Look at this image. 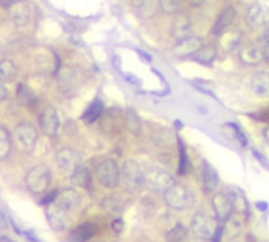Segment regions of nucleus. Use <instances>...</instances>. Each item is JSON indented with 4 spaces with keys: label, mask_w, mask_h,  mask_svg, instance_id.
I'll return each instance as SVG.
<instances>
[{
    "label": "nucleus",
    "mask_w": 269,
    "mask_h": 242,
    "mask_svg": "<svg viewBox=\"0 0 269 242\" xmlns=\"http://www.w3.org/2000/svg\"><path fill=\"white\" fill-rule=\"evenodd\" d=\"M252 153L255 154V157L258 159V162L261 164V165H264L266 168H269V164H267V160H266V157L260 153V151H257V150H252Z\"/></svg>",
    "instance_id": "42"
},
{
    "label": "nucleus",
    "mask_w": 269,
    "mask_h": 242,
    "mask_svg": "<svg viewBox=\"0 0 269 242\" xmlns=\"http://www.w3.org/2000/svg\"><path fill=\"white\" fill-rule=\"evenodd\" d=\"M134 10L142 21H148L157 13V10H161L159 0H136Z\"/></svg>",
    "instance_id": "21"
},
{
    "label": "nucleus",
    "mask_w": 269,
    "mask_h": 242,
    "mask_svg": "<svg viewBox=\"0 0 269 242\" xmlns=\"http://www.w3.org/2000/svg\"><path fill=\"white\" fill-rule=\"evenodd\" d=\"M123 228H124V222H123L121 219H115V220L112 222V230H114L115 233H121Z\"/></svg>",
    "instance_id": "40"
},
{
    "label": "nucleus",
    "mask_w": 269,
    "mask_h": 242,
    "mask_svg": "<svg viewBox=\"0 0 269 242\" xmlns=\"http://www.w3.org/2000/svg\"><path fill=\"white\" fill-rule=\"evenodd\" d=\"M230 127H233L234 129V134H236V139L240 140V143H241V147H249V142H247V137L244 135V132H243V129L238 126V124H234V123H230L228 124Z\"/></svg>",
    "instance_id": "37"
},
{
    "label": "nucleus",
    "mask_w": 269,
    "mask_h": 242,
    "mask_svg": "<svg viewBox=\"0 0 269 242\" xmlns=\"http://www.w3.org/2000/svg\"><path fill=\"white\" fill-rule=\"evenodd\" d=\"M231 242H241V240H231Z\"/></svg>",
    "instance_id": "52"
},
{
    "label": "nucleus",
    "mask_w": 269,
    "mask_h": 242,
    "mask_svg": "<svg viewBox=\"0 0 269 242\" xmlns=\"http://www.w3.org/2000/svg\"><path fill=\"white\" fill-rule=\"evenodd\" d=\"M18 2H21V0H2V5L8 10L11 5H14V4H18Z\"/></svg>",
    "instance_id": "48"
},
{
    "label": "nucleus",
    "mask_w": 269,
    "mask_h": 242,
    "mask_svg": "<svg viewBox=\"0 0 269 242\" xmlns=\"http://www.w3.org/2000/svg\"><path fill=\"white\" fill-rule=\"evenodd\" d=\"M230 197H231V203H233V209H234V211H238V213H246L247 211V200L243 195L241 190L231 189Z\"/></svg>",
    "instance_id": "31"
},
{
    "label": "nucleus",
    "mask_w": 269,
    "mask_h": 242,
    "mask_svg": "<svg viewBox=\"0 0 269 242\" xmlns=\"http://www.w3.org/2000/svg\"><path fill=\"white\" fill-rule=\"evenodd\" d=\"M164 200L175 211H184L186 208L192 204V192L184 184L175 183L164 192Z\"/></svg>",
    "instance_id": "2"
},
{
    "label": "nucleus",
    "mask_w": 269,
    "mask_h": 242,
    "mask_svg": "<svg viewBox=\"0 0 269 242\" xmlns=\"http://www.w3.org/2000/svg\"><path fill=\"white\" fill-rule=\"evenodd\" d=\"M103 206H104V209H107L109 213H121L123 211L121 201H118L115 197H106L103 200Z\"/></svg>",
    "instance_id": "36"
},
{
    "label": "nucleus",
    "mask_w": 269,
    "mask_h": 242,
    "mask_svg": "<svg viewBox=\"0 0 269 242\" xmlns=\"http://www.w3.org/2000/svg\"><path fill=\"white\" fill-rule=\"evenodd\" d=\"M18 76V68H16V64L5 58L0 63V94H2V99H7L10 96V91H8V85L13 82Z\"/></svg>",
    "instance_id": "15"
},
{
    "label": "nucleus",
    "mask_w": 269,
    "mask_h": 242,
    "mask_svg": "<svg viewBox=\"0 0 269 242\" xmlns=\"http://www.w3.org/2000/svg\"><path fill=\"white\" fill-rule=\"evenodd\" d=\"M201 47H203V40L200 37L191 35L189 38H184V40L175 43V46H173V54H175L178 58L194 57Z\"/></svg>",
    "instance_id": "11"
},
{
    "label": "nucleus",
    "mask_w": 269,
    "mask_h": 242,
    "mask_svg": "<svg viewBox=\"0 0 269 242\" xmlns=\"http://www.w3.org/2000/svg\"><path fill=\"white\" fill-rule=\"evenodd\" d=\"M250 88L258 98H267L269 96V73H257L250 79Z\"/></svg>",
    "instance_id": "22"
},
{
    "label": "nucleus",
    "mask_w": 269,
    "mask_h": 242,
    "mask_svg": "<svg viewBox=\"0 0 269 242\" xmlns=\"http://www.w3.org/2000/svg\"><path fill=\"white\" fill-rule=\"evenodd\" d=\"M222 234H224V223H220L217 230H216V234L213 237V242H220V239H222Z\"/></svg>",
    "instance_id": "43"
},
{
    "label": "nucleus",
    "mask_w": 269,
    "mask_h": 242,
    "mask_svg": "<svg viewBox=\"0 0 269 242\" xmlns=\"http://www.w3.org/2000/svg\"><path fill=\"white\" fill-rule=\"evenodd\" d=\"M96 231H98V227L94 223H91V222L84 223L71 233V240L73 242H87L88 239H91L94 234H96Z\"/></svg>",
    "instance_id": "24"
},
{
    "label": "nucleus",
    "mask_w": 269,
    "mask_h": 242,
    "mask_svg": "<svg viewBox=\"0 0 269 242\" xmlns=\"http://www.w3.org/2000/svg\"><path fill=\"white\" fill-rule=\"evenodd\" d=\"M55 162L60 170L73 173L77 167H81V156L73 148H61L55 154Z\"/></svg>",
    "instance_id": "14"
},
{
    "label": "nucleus",
    "mask_w": 269,
    "mask_h": 242,
    "mask_svg": "<svg viewBox=\"0 0 269 242\" xmlns=\"http://www.w3.org/2000/svg\"><path fill=\"white\" fill-rule=\"evenodd\" d=\"M126 126H128V129L132 134L136 135L140 134V118L132 109L126 110Z\"/></svg>",
    "instance_id": "32"
},
{
    "label": "nucleus",
    "mask_w": 269,
    "mask_h": 242,
    "mask_svg": "<svg viewBox=\"0 0 269 242\" xmlns=\"http://www.w3.org/2000/svg\"><path fill=\"white\" fill-rule=\"evenodd\" d=\"M123 77L128 80V82L131 84V85H140L142 84V80L139 79V77H136V76H132V74H123Z\"/></svg>",
    "instance_id": "41"
},
{
    "label": "nucleus",
    "mask_w": 269,
    "mask_h": 242,
    "mask_svg": "<svg viewBox=\"0 0 269 242\" xmlns=\"http://www.w3.org/2000/svg\"><path fill=\"white\" fill-rule=\"evenodd\" d=\"M172 184H175V180L173 176L161 168V167H150L145 171V187L153 190V192H165Z\"/></svg>",
    "instance_id": "4"
},
{
    "label": "nucleus",
    "mask_w": 269,
    "mask_h": 242,
    "mask_svg": "<svg viewBox=\"0 0 269 242\" xmlns=\"http://www.w3.org/2000/svg\"><path fill=\"white\" fill-rule=\"evenodd\" d=\"M14 142H16V147L21 151L31 153L35 150L38 142L37 127L28 121H21L14 129Z\"/></svg>",
    "instance_id": "3"
},
{
    "label": "nucleus",
    "mask_w": 269,
    "mask_h": 242,
    "mask_svg": "<svg viewBox=\"0 0 269 242\" xmlns=\"http://www.w3.org/2000/svg\"><path fill=\"white\" fill-rule=\"evenodd\" d=\"M40 127L43 134H46L47 137H54L58 132L60 127V120H58V114L55 107L47 106L43 109V112L40 114Z\"/></svg>",
    "instance_id": "8"
},
{
    "label": "nucleus",
    "mask_w": 269,
    "mask_h": 242,
    "mask_svg": "<svg viewBox=\"0 0 269 242\" xmlns=\"http://www.w3.org/2000/svg\"><path fill=\"white\" fill-rule=\"evenodd\" d=\"M216 230H217V225H216V220L208 214V213H197L194 217H192V222H191V231L195 237L198 239H213L214 234H216Z\"/></svg>",
    "instance_id": "5"
},
{
    "label": "nucleus",
    "mask_w": 269,
    "mask_h": 242,
    "mask_svg": "<svg viewBox=\"0 0 269 242\" xmlns=\"http://www.w3.org/2000/svg\"><path fill=\"white\" fill-rule=\"evenodd\" d=\"M0 242H16V240L10 239L8 236H2V237H0Z\"/></svg>",
    "instance_id": "50"
},
{
    "label": "nucleus",
    "mask_w": 269,
    "mask_h": 242,
    "mask_svg": "<svg viewBox=\"0 0 269 242\" xmlns=\"http://www.w3.org/2000/svg\"><path fill=\"white\" fill-rule=\"evenodd\" d=\"M175 127H177V129H181V127H183V123H181L180 120H177V121H175Z\"/></svg>",
    "instance_id": "51"
},
{
    "label": "nucleus",
    "mask_w": 269,
    "mask_h": 242,
    "mask_svg": "<svg viewBox=\"0 0 269 242\" xmlns=\"http://www.w3.org/2000/svg\"><path fill=\"white\" fill-rule=\"evenodd\" d=\"M79 84V73L71 66H63L58 73V85L63 93H73Z\"/></svg>",
    "instance_id": "19"
},
{
    "label": "nucleus",
    "mask_w": 269,
    "mask_h": 242,
    "mask_svg": "<svg viewBox=\"0 0 269 242\" xmlns=\"http://www.w3.org/2000/svg\"><path fill=\"white\" fill-rule=\"evenodd\" d=\"M24 236H25L27 239H30L31 242H41L38 237H35V236H33V233H31V231H24Z\"/></svg>",
    "instance_id": "47"
},
{
    "label": "nucleus",
    "mask_w": 269,
    "mask_h": 242,
    "mask_svg": "<svg viewBox=\"0 0 269 242\" xmlns=\"http://www.w3.org/2000/svg\"><path fill=\"white\" fill-rule=\"evenodd\" d=\"M236 18V10L233 7H227L222 10V13H220L217 16V19L213 25V35L216 37H222L225 31L231 27L233 21Z\"/></svg>",
    "instance_id": "20"
},
{
    "label": "nucleus",
    "mask_w": 269,
    "mask_h": 242,
    "mask_svg": "<svg viewBox=\"0 0 269 242\" xmlns=\"http://www.w3.org/2000/svg\"><path fill=\"white\" fill-rule=\"evenodd\" d=\"M183 0H159L161 11L165 14H177L181 8Z\"/></svg>",
    "instance_id": "35"
},
{
    "label": "nucleus",
    "mask_w": 269,
    "mask_h": 242,
    "mask_svg": "<svg viewBox=\"0 0 269 242\" xmlns=\"http://www.w3.org/2000/svg\"><path fill=\"white\" fill-rule=\"evenodd\" d=\"M246 22L254 28H260L269 24V7L264 4H252L246 13Z\"/></svg>",
    "instance_id": "13"
},
{
    "label": "nucleus",
    "mask_w": 269,
    "mask_h": 242,
    "mask_svg": "<svg viewBox=\"0 0 269 242\" xmlns=\"http://www.w3.org/2000/svg\"><path fill=\"white\" fill-rule=\"evenodd\" d=\"M201 176H203L205 190H207V192H214V189L219 184V175H217L216 168L210 162H207V160H203Z\"/></svg>",
    "instance_id": "23"
},
{
    "label": "nucleus",
    "mask_w": 269,
    "mask_h": 242,
    "mask_svg": "<svg viewBox=\"0 0 269 242\" xmlns=\"http://www.w3.org/2000/svg\"><path fill=\"white\" fill-rule=\"evenodd\" d=\"M11 147H13V140L10 131L7 129V126H0V159L5 160L8 157Z\"/></svg>",
    "instance_id": "27"
},
{
    "label": "nucleus",
    "mask_w": 269,
    "mask_h": 242,
    "mask_svg": "<svg viewBox=\"0 0 269 242\" xmlns=\"http://www.w3.org/2000/svg\"><path fill=\"white\" fill-rule=\"evenodd\" d=\"M81 201H82L81 192H79L77 189H74V187H68V189H63V190L58 192L55 204L58 208H61L65 213L70 214V213L76 211V209L79 208V204H81Z\"/></svg>",
    "instance_id": "12"
},
{
    "label": "nucleus",
    "mask_w": 269,
    "mask_h": 242,
    "mask_svg": "<svg viewBox=\"0 0 269 242\" xmlns=\"http://www.w3.org/2000/svg\"><path fill=\"white\" fill-rule=\"evenodd\" d=\"M120 167L117 164L115 159H104L103 162L98 167V178L101 181V184L107 189H115L120 184Z\"/></svg>",
    "instance_id": "7"
},
{
    "label": "nucleus",
    "mask_w": 269,
    "mask_h": 242,
    "mask_svg": "<svg viewBox=\"0 0 269 242\" xmlns=\"http://www.w3.org/2000/svg\"><path fill=\"white\" fill-rule=\"evenodd\" d=\"M263 51H264V61L269 63V28L264 31V35H263Z\"/></svg>",
    "instance_id": "39"
},
{
    "label": "nucleus",
    "mask_w": 269,
    "mask_h": 242,
    "mask_svg": "<svg viewBox=\"0 0 269 242\" xmlns=\"http://www.w3.org/2000/svg\"><path fill=\"white\" fill-rule=\"evenodd\" d=\"M103 110H104V102H103L101 98H96V99H94V101L88 106V109L84 112L82 120H84L85 123L91 124V123H94V121H96V120L101 117Z\"/></svg>",
    "instance_id": "25"
},
{
    "label": "nucleus",
    "mask_w": 269,
    "mask_h": 242,
    "mask_svg": "<svg viewBox=\"0 0 269 242\" xmlns=\"http://www.w3.org/2000/svg\"><path fill=\"white\" fill-rule=\"evenodd\" d=\"M123 180H124L126 187L131 192H139L145 186V171L142 170L139 162L131 159L123 167Z\"/></svg>",
    "instance_id": "6"
},
{
    "label": "nucleus",
    "mask_w": 269,
    "mask_h": 242,
    "mask_svg": "<svg viewBox=\"0 0 269 242\" xmlns=\"http://www.w3.org/2000/svg\"><path fill=\"white\" fill-rule=\"evenodd\" d=\"M213 208L216 213V219L220 223L228 222V219L231 217L233 213V203H231V197L230 193H224L219 192L213 197Z\"/></svg>",
    "instance_id": "9"
},
{
    "label": "nucleus",
    "mask_w": 269,
    "mask_h": 242,
    "mask_svg": "<svg viewBox=\"0 0 269 242\" xmlns=\"http://www.w3.org/2000/svg\"><path fill=\"white\" fill-rule=\"evenodd\" d=\"M137 54L140 55V57H144V60L147 61V63H151V55L150 54H147V52H144V51H140V49H137Z\"/></svg>",
    "instance_id": "46"
},
{
    "label": "nucleus",
    "mask_w": 269,
    "mask_h": 242,
    "mask_svg": "<svg viewBox=\"0 0 269 242\" xmlns=\"http://www.w3.org/2000/svg\"><path fill=\"white\" fill-rule=\"evenodd\" d=\"M71 183H73L74 186H79V187H88L90 183H91L90 168L85 167V165L77 167V168L71 173Z\"/></svg>",
    "instance_id": "26"
},
{
    "label": "nucleus",
    "mask_w": 269,
    "mask_h": 242,
    "mask_svg": "<svg viewBox=\"0 0 269 242\" xmlns=\"http://www.w3.org/2000/svg\"><path fill=\"white\" fill-rule=\"evenodd\" d=\"M57 197H58V190H52L51 193H47L44 198H41L40 203H41L43 206H49V204H52V203L57 201Z\"/></svg>",
    "instance_id": "38"
},
{
    "label": "nucleus",
    "mask_w": 269,
    "mask_h": 242,
    "mask_svg": "<svg viewBox=\"0 0 269 242\" xmlns=\"http://www.w3.org/2000/svg\"><path fill=\"white\" fill-rule=\"evenodd\" d=\"M195 61H198V63H203V64H210V63H213L214 61V58H216V49L213 46H203L201 49L192 57Z\"/></svg>",
    "instance_id": "30"
},
{
    "label": "nucleus",
    "mask_w": 269,
    "mask_h": 242,
    "mask_svg": "<svg viewBox=\"0 0 269 242\" xmlns=\"http://www.w3.org/2000/svg\"><path fill=\"white\" fill-rule=\"evenodd\" d=\"M46 219H47V223H49V227L54 228L55 231H65L68 228V223H70L68 213H65L57 204L55 206H52V204L47 206Z\"/></svg>",
    "instance_id": "16"
},
{
    "label": "nucleus",
    "mask_w": 269,
    "mask_h": 242,
    "mask_svg": "<svg viewBox=\"0 0 269 242\" xmlns=\"http://www.w3.org/2000/svg\"><path fill=\"white\" fill-rule=\"evenodd\" d=\"M186 234H187V230L181 223H178L177 227H173L170 231H167L165 239H167V242H183L186 239Z\"/></svg>",
    "instance_id": "33"
},
{
    "label": "nucleus",
    "mask_w": 269,
    "mask_h": 242,
    "mask_svg": "<svg viewBox=\"0 0 269 242\" xmlns=\"http://www.w3.org/2000/svg\"><path fill=\"white\" fill-rule=\"evenodd\" d=\"M16 94H18V99H19L21 104H24V106H30V107H31V106L37 102V94L31 91V88H30L27 84H19Z\"/></svg>",
    "instance_id": "29"
},
{
    "label": "nucleus",
    "mask_w": 269,
    "mask_h": 242,
    "mask_svg": "<svg viewBox=\"0 0 269 242\" xmlns=\"http://www.w3.org/2000/svg\"><path fill=\"white\" fill-rule=\"evenodd\" d=\"M241 41V31L233 30V31H225V33L220 37V44L225 51H233L236 46H240Z\"/></svg>",
    "instance_id": "28"
},
{
    "label": "nucleus",
    "mask_w": 269,
    "mask_h": 242,
    "mask_svg": "<svg viewBox=\"0 0 269 242\" xmlns=\"http://www.w3.org/2000/svg\"><path fill=\"white\" fill-rule=\"evenodd\" d=\"M180 143V165H178V173L181 176L187 175L189 170H191V164H189V157H187V153H186V147L183 140H178Z\"/></svg>",
    "instance_id": "34"
},
{
    "label": "nucleus",
    "mask_w": 269,
    "mask_h": 242,
    "mask_svg": "<svg viewBox=\"0 0 269 242\" xmlns=\"http://www.w3.org/2000/svg\"><path fill=\"white\" fill-rule=\"evenodd\" d=\"M263 137H264V140L269 143V126H267V127L264 129V131H263Z\"/></svg>",
    "instance_id": "49"
},
{
    "label": "nucleus",
    "mask_w": 269,
    "mask_h": 242,
    "mask_svg": "<svg viewBox=\"0 0 269 242\" xmlns=\"http://www.w3.org/2000/svg\"><path fill=\"white\" fill-rule=\"evenodd\" d=\"M187 2H189V5H191V7L198 8V7L205 5V2H207V0H187Z\"/></svg>",
    "instance_id": "44"
},
{
    "label": "nucleus",
    "mask_w": 269,
    "mask_h": 242,
    "mask_svg": "<svg viewBox=\"0 0 269 242\" xmlns=\"http://www.w3.org/2000/svg\"><path fill=\"white\" fill-rule=\"evenodd\" d=\"M51 180H52L51 168L44 164H38L28 170L25 176V186L33 195H41V193L46 192V189L49 187Z\"/></svg>",
    "instance_id": "1"
},
{
    "label": "nucleus",
    "mask_w": 269,
    "mask_h": 242,
    "mask_svg": "<svg viewBox=\"0 0 269 242\" xmlns=\"http://www.w3.org/2000/svg\"><path fill=\"white\" fill-rule=\"evenodd\" d=\"M255 206L260 209V211H263V213H264V211H267V209H269V204H267L266 201H257V203H255Z\"/></svg>",
    "instance_id": "45"
},
{
    "label": "nucleus",
    "mask_w": 269,
    "mask_h": 242,
    "mask_svg": "<svg viewBox=\"0 0 269 242\" xmlns=\"http://www.w3.org/2000/svg\"><path fill=\"white\" fill-rule=\"evenodd\" d=\"M8 18L14 25H25L31 18V8L25 0H21L8 8Z\"/></svg>",
    "instance_id": "18"
},
{
    "label": "nucleus",
    "mask_w": 269,
    "mask_h": 242,
    "mask_svg": "<svg viewBox=\"0 0 269 242\" xmlns=\"http://www.w3.org/2000/svg\"><path fill=\"white\" fill-rule=\"evenodd\" d=\"M192 33V19L191 16L186 13H177L175 21L172 22L170 27V35L175 41H181L184 38H189Z\"/></svg>",
    "instance_id": "10"
},
{
    "label": "nucleus",
    "mask_w": 269,
    "mask_h": 242,
    "mask_svg": "<svg viewBox=\"0 0 269 242\" xmlns=\"http://www.w3.org/2000/svg\"><path fill=\"white\" fill-rule=\"evenodd\" d=\"M240 60L246 64H258L264 60V51L263 44L260 43H250L241 47L240 51Z\"/></svg>",
    "instance_id": "17"
}]
</instances>
